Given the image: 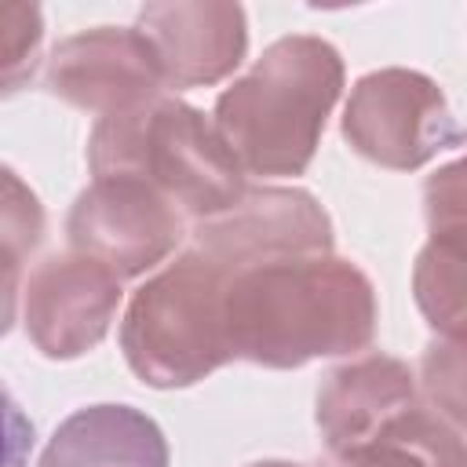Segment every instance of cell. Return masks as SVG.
Masks as SVG:
<instances>
[{
  "label": "cell",
  "instance_id": "cell-3",
  "mask_svg": "<svg viewBox=\"0 0 467 467\" xmlns=\"http://www.w3.org/2000/svg\"><path fill=\"white\" fill-rule=\"evenodd\" d=\"M88 168L95 179H146L193 219H212L234 208L248 190V171L215 120L168 95L99 117L88 139Z\"/></svg>",
  "mask_w": 467,
  "mask_h": 467
},
{
  "label": "cell",
  "instance_id": "cell-6",
  "mask_svg": "<svg viewBox=\"0 0 467 467\" xmlns=\"http://www.w3.org/2000/svg\"><path fill=\"white\" fill-rule=\"evenodd\" d=\"M66 234L73 252L99 259L117 277H139L179 248L182 212L146 179H91L69 208Z\"/></svg>",
  "mask_w": 467,
  "mask_h": 467
},
{
  "label": "cell",
  "instance_id": "cell-12",
  "mask_svg": "<svg viewBox=\"0 0 467 467\" xmlns=\"http://www.w3.org/2000/svg\"><path fill=\"white\" fill-rule=\"evenodd\" d=\"M36 467H168V441L135 405H88L66 416Z\"/></svg>",
  "mask_w": 467,
  "mask_h": 467
},
{
  "label": "cell",
  "instance_id": "cell-18",
  "mask_svg": "<svg viewBox=\"0 0 467 467\" xmlns=\"http://www.w3.org/2000/svg\"><path fill=\"white\" fill-rule=\"evenodd\" d=\"M423 212H427V226L467 219V153L441 164L423 182Z\"/></svg>",
  "mask_w": 467,
  "mask_h": 467
},
{
  "label": "cell",
  "instance_id": "cell-9",
  "mask_svg": "<svg viewBox=\"0 0 467 467\" xmlns=\"http://www.w3.org/2000/svg\"><path fill=\"white\" fill-rule=\"evenodd\" d=\"M44 88L84 113L109 117L161 99L164 73L139 26H95L51 47Z\"/></svg>",
  "mask_w": 467,
  "mask_h": 467
},
{
  "label": "cell",
  "instance_id": "cell-13",
  "mask_svg": "<svg viewBox=\"0 0 467 467\" xmlns=\"http://www.w3.org/2000/svg\"><path fill=\"white\" fill-rule=\"evenodd\" d=\"M325 467H467V445L445 416L416 405L372 441L332 452Z\"/></svg>",
  "mask_w": 467,
  "mask_h": 467
},
{
  "label": "cell",
  "instance_id": "cell-11",
  "mask_svg": "<svg viewBox=\"0 0 467 467\" xmlns=\"http://www.w3.org/2000/svg\"><path fill=\"white\" fill-rule=\"evenodd\" d=\"M416 405L420 398L412 368L390 354H365L325 376L314 420L328 452H347L372 441Z\"/></svg>",
  "mask_w": 467,
  "mask_h": 467
},
{
  "label": "cell",
  "instance_id": "cell-15",
  "mask_svg": "<svg viewBox=\"0 0 467 467\" xmlns=\"http://www.w3.org/2000/svg\"><path fill=\"white\" fill-rule=\"evenodd\" d=\"M420 383L434 412L467 431V332L427 343L420 358Z\"/></svg>",
  "mask_w": 467,
  "mask_h": 467
},
{
  "label": "cell",
  "instance_id": "cell-17",
  "mask_svg": "<svg viewBox=\"0 0 467 467\" xmlns=\"http://www.w3.org/2000/svg\"><path fill=\"white\" fill-rule=\"evenodd\" d=\"M44 36L40 7L33 4H7L0 11V58H4V91H18V84L33 73L36 47Z\"/></svg>",
  "mask_w": 467,
  "mask_h": 467
},
{
  "label": "cell",
  "instance_id": "cell-5",
  "mask_svg": "<svg viewBox=\"0 0 467 467\" xmlns=\"http://www.w3.org/2000/svg\"><path fill=\"white\" fill-rule=\"evenodd\" d=\"M343 139L379 168L416 171L441 150L463 142L467 131H460L438 80L420 69L387 66L350 88Z\"/></svg>",
  "mask_w": 467,
  "mask_h": 467
},
{
  "label": "cell",
  "instance_id": "cell-19",
  "mask_svg": "<svg viewBox=\"0 0 467 467\" xmlns=\"http://www.w3.org/2000/svg\"><path fill=\"white\" fill-rule=\"evenodd\" d=\"M248 467H303V463H288V460H259V463H248Z\"/></svg>",
  "mask_w": 467,
  "mask_h": 467
},
{
  "label": "cell",
  "instance_id": "cell-2",
  "mask_svg": "<svg viewBox=\"0 0 467 467\" xmlns=\"http://www.w3.org/2000/svg\"><path fill=\"white\" fill-rule=\"evenodd\" d=\"M339 51L310 33L274 40L255 66L215 99V128L248 175H303L343 91Z\"/></svg>",
  "mask_w": 467,
  "mask_h": 467
},
{
  "label": "cell",
  "instance_id": "cell-16",
  "mask_svg": "<svg viewBox=\"0 0 467 467\" xmlns=\"http://www.w3.org/2000/svg\"><path fill=\"white\" fill-rule=\"evenodd\" d=\"M44 241V208L22 179L4 168V266H7V321L15 317L22 259Z\"/></svg>",
  "mask_w": 467,
  "mask_h": 467
},
{
  "label": "cell",
  "instance_id": "cell-1",
  "mask_svg": "<svg viewBox=\"0 0 467 467\" xmlns=\"http://www.w3.org/2000/svg\"><path fill=\"white\" fill-rule=\"evenodd\" d=\"M376 321L368 274L332 252L263 263L226 285L230 350L263 368L358 354L376 339Z\"/></svg>",
  "mask_w": 467,
  "mask_h": 467
},
{
  "label": "cell",
  "instance_id": "cell-10",
  "mask_svg": "<svg viewBox=\"0 0 467 467\" xmlns=\"http://www.w3.org/2000/svg\"><path fill=\"white\" fill-rule=\"evenodd\" d=\"M139 33L153 44L164 84L208 88L226 80L248 55V18L241 4L168 0L139 11Z\"/></svg>",
  "mask_w": 467,
  "mask_h": 467
},
{
  "label": "cell",
  "instance_id": "cell-14",
  "mask_svg": "<svg viewBox=\"0 0 467 467\" xmlns=\"http://www.w3.org/2000/svg\"><path fill=\"white\" fill-rule=\"evenodd\" d=\"M412 296L438 336L467 332V219L431 226L412 266Z\"/></svg>",
  "mask_w": 467,
  "mask_h": 467
},
{
  "label": "cell",
  "instance_id": "cell-4",
  "mask_svg": "<svg viewBox=\"0 0 467 467\" xmlns=\"http://www.w3.org/2000/svg\"><path fill=\"white\" fill-rule=\"evenodd\" d=\"M226 285L230 274L190 248L135 288L120 321V350L146 387H193L234 361Z\"/></svg>",
  "mask_w": 467,
  "mask_h": 467
},
{
  "label": "cell",
  "instance_id": "cell-7",
  "mask_svg": "<svg viewBox=\"0 0 467 467\" xmlns=\"http://www.w3.org/2000/svg\"><path fill=\"white\" fill-rule=\"evenodd\" d=\"M193 248L226 274H241L277 259L332 252V219L299 186H248L234 208L193 223Z\"/></svg>",
  "mask_w": 467,
  "mask_h": 467
},
{
  "label": "cell",
  "instance_id": "cell-8",
  "mask_svg": "<svg viewBox=\"0 0 467 467\" xmlns=\"http://www.w3.org/2000/svg\"><path fill=\"white\" fill-rule=\"evenodd\" d=\"M120 296V277L99 259L80 252L47 255L22 285L26 336L44 358L73 361L106 339Z\"/></svg>",
  "mask_w": 467,
  "mask_h": 467
}]
</instances>
